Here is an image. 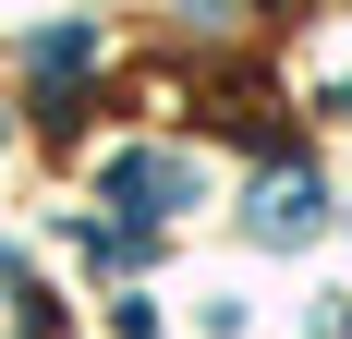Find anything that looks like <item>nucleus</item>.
I'll return each instance as SVG.
<instances>
[{
    "label": "nucleus",
    "instance_id": "1",
    "mask_svg": "<svg viewBox=\"0 0 352 339\" xmlns=\"http://www.w3.org/2000/svg\"><path fill=\"white\" fill-rule=\"evenodd\" d=\"M255 231L304 242V231H316V182H304V170H292V182H267V206H255Z\"/></svg>",
    "mask_w": 352,
    "mask_h": 339
},
{
    "label": "nucleus",
    "instance_id": "2",
    "mask_svg": "<svg viewBox=\"0 0 352 339\" xmlns=\"http://www.w3.org/2000/svg\"><path fill=\"white\" fill-rule=\"evenodd\" d=\"M340 109H352V85H340Z\"/></svg>",
    "mask_w": 352,
    "mask_h": 339
}]
</instances>
